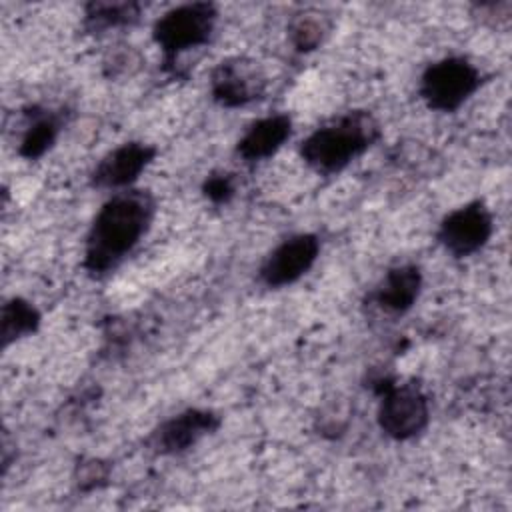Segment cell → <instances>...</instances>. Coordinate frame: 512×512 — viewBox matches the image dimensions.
Masks as SVG:
<instances>
[{"label": "cell", "instance_id": "6da1fadb", "mask_svg": "<svg viewBox=\"0 0 512 512\" xmlns=\"http://www.w3.org/2000/svg\"><path fill=\"white\" fill-rule=\"evenodd\" d=\"M156 202L148 190L116 192L98 210L84 246V270L102 276L114 270L148 232Z\"/></svg>", "mask_w": 512, "mask_h": 512}, {"label": "cell", "instance_id": "7a4b0ae2", "mask_svg": "<svg viewBox=\"0 0 512 512\" xmlns=\"http://www.w3.org/2000/svg\"><path fill=\"white\" fill-rule=\"evenodd\" d=\"M380 136L370 112L352 110L310 132L300 144V158L318 174H336L362 156Z\"/></svg>", "mask_w": 512, "mask_h": 512}, {"label": "cell", "instance_id": "3957f363", "mask_svg": "<svg viewBox=\"0 0 512 512\" xmlns=\"http://www.w3.org/2000/svg\"><path fill=\"white\" fill-rule=\"evenodd\" d=\"M216 6L210 2H190L180 4L164 12L154 28L152 36L164 56V70H176V60L180 54L200 48L210 42L216 26Z\"/></svg>", "mask_w": 512, "mask_h": 512}, {"label": "cell", "instance_id": "277c9868", "mask_svg": "<svg viewBox=\"0 0 512 512\" xmlns=\"http://www.w3.org/2000/svg\"><path fill=\"white\" fill-rule=\"evenodd\" d=\"M480 70L464 56H448L430 64L420 78V96L430 110L456 112L478 88Z\"/></svg>", "mask_w": 512, "mask_h": 512}, {"label": "cell", "instance_id": "5b68a950", "mask_svg": "<svg viewBox=\"0 0 512 512\" xmlns=\"http://www.w3.org/2000/svg\"><path fill=\"white\" fill-rule=\"evenodd\" d=\"M378 406V426L392 440H410L418 436L428 420V398L416 384H382Z\"/></svg>", "mask_w": 512, "mask_h": 512}, {"label": "cell", "instance_id": "8992f818", "mask_svg": "<svg viewBox=\"0 0 512 512\" xmlns=\"http://www.w3.org/2000/svg\"><path fill=\"white\" fill-rule=\"evenodd\" d=\"M266 74L260 62L246 56H230L210 74V94L224 108H240L262 98Z\"/></svg>", "mask_w": 512, "mask_h": 512}, {"label": "cell", "instance_id": "52a82bcc", "mask_svg": "<svg viewBox=\"0 0 512 512\" xmlns=\"http://www.w3.org/2000/svg\"><path fill=\"white\" fill-rule=\"evenodd\" d=\"M492 214L484 202L472 200L452 210L438 226L436 238L454 258L476 254L492 236Z\"/></svg>", "mask_w": 512, "mask_h": 512}, {"label": "cell", "instance_id": "ba28073f", "mask_svg": "<svg viewBox=\"0 0 512 512\" xmlns=\"http://www.w3.org/2000/svg\"><path fill=\"white\" fill-rule=\"evenodd\" d=\"M320 240L316 234H296L280 242L262 262L258 276L268 288H282L300 280L316 262Z\"/></svg>", "mask_w": 512, "mask_h": 512}, {"label": "cell", "instance_id": "9c48e42d", "mask_svg": "<svg viewBox=\"0 0 512 512\" xmlns=\"http://www.w3.org/2000/svg\"><path fill=\"white\" fill-rule=\"evenodd\" d=\"M220 416L206 408H188L168 420H164L150 436L148 448L156 454L172 456L182 454L200 442L204 436L216 432Z\"/></svg>", "mask_w": 512, "mask_h": 512}, {"label": "cell", "instance_id": "30bf717a", "mask_svg": "<svg viewBox=\"0 0 512 512\" xmlns=\"http://www.w3.org/2000/svg\"><path fill=\"white\" fill-rule=\"evenodd\" d=\"M156 148L144 142H124L110 150L90 174L94 188L126 190L154 160Z\"/></svg>", "mask_w": 512, "mask_h": 512}, {"label": "cell", "instance_id": "8fae6325", "mask_svg": "<svg viewBox=\"0 0 512 512\" xmlns=\"http://www.w3.org/2000/svg\"><path fill=\"white\" fill-rule=\"evenodd\" d=\"M292 134V120L288 114H272L252 122L236 144V154L246 164L262 162L274 156Z\"/></svg>", "mask_w": 512, "mask_h": 512}, {"label": "cell", "instance_id": "7c38bea8", "mask_svg": "<svg viewBox=\"0 0 512 512\" xmlns=\"http://www.w3.org/2000/svg\"><path fill=\"white\" fill-rule=\"evenodd\" d=\"M422 290V272L414 264H400L386 272L372 292V302L388 314H404L418 300Z\"/></svg>", "mask_w": 512, "mask_h": 512}, {"label": "cell", "instance_id": "4fadbf2b", "mask_svg": "<svg viewBox=\"0 0 512 512\" xmlns=\"http://www.w3.org/2000/svg\"><path fill=\"white\" fill-rule=\"evenodd\" d=\"M60 132V118L48 110L32 108L26 112V126L20 138L18 152L26 160H38L56 142Z\"/></svg>", "mask_w": 512, "mask_h": 512}, {"label": "cell", "instance_id": "5bb4252c", "mask_svg": "<svg viewBox=\"0 0 512 512\" xmlns=\"http://www.w3.org/2000/svg\"><path fill=\"white\" fill-rule=\"evenodd\" d=\"M2 346H10L12 342L34 334L40 326V312L36 310V306H32L28 300L24 298H10L4 302L2 306Z\"/></svg>", "mask_w": 512, "mask_h": 512}, {"label": "cell", "instance_id": "9a60e30c", "mask_svg": "<svg viewBox=\"0 0 512 512\" xmlns=\"http://www.w3.org/2000/svg\"><path fill=\"white\" fill-rule=\"evenodd\" d=\"M140 18V4L134 2H92L84 10V26L90 32L130 26Z\"/></svg>", "mask_w": 512, "mask_h": 512}, {"label": "cell", "instance_id": "2e32d148", "mask_svg": "<svg viewBox=\"0 0 512 512\" xmlns=\"http://www.w3.org/2000/svg\"><path fill=\"white\" fill-rule=\"evenodd\" d=\"M330 30V22L320 10H302L288 22V38L298 52L316 50Z\"/></svg>", "mask_w": 512, "mask_h": 512}, {"label": "cell", "instance_id": "e0dca14e", "mask_svg": "<svg viewBox=\"0 0 512 512\" xmlns=\"http://www.w3.org/2000/svg\"><path fill=\"white\" fill-rule=\"evenodd\" d=\"M202 190L210 202L226 204L234 196V190H236L234 178H232V174H226V172H214L206 178Z\"/></svg>", "mask_w": 512, "mask_h": 512}]
</instances>
